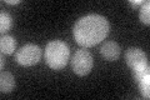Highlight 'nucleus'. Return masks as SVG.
Instances as JSON below:
<instances>
[{
    "label": "nucleus",
    "mask_w": 150,
    "mask_h": 100,
    "mask_svg": "<svg viewBox=\"0 0 150 100\" xmlns=\"http://www.w3.org/2000/svg\"><path fill=\"white\" fill-rule=\"evenodd\" d=\"M109 30L110 26L106 18L98 14H90L80 18L75 23L73 34L80 46L91 48L104 40L109 34Z\"/></svg>",
    "instance_id": "f257e3e1"
},
{
    "label": "nucleus",
    "mask_w": 150,
    "mask_h": 100,
    "mask_svg": "<svg viewBox=\"0 0 150 100\" xmlns=\"http://www.w3.org/2000/svg\"><path fill=\"white\" fill-rule=\"evenodd\" d=\"M70 56L69 46L62 40H53L45 48V61L49 68L60 70L67 66Z\"/></svg>",
    "instance_id": "f03ea898"
},
{
    "label": "nucleus",
    "mask_w": 150,
    "mask_h": 100,
    "mask_svg": "<svg viewBox=\"0 0 150 100\" xmlns=\"http://www.w3.org/2000/svg\"><path fill=\"white\" fill-rule=\"evenodd\" d=\"M94 65V59L91 54L85 49H80L75 51L71 59V68L74 73L79 77H85L91 71Z\"/></svg>",
    "instance_id": "7ed1b4c3"
},
{
    "label": "nucleus",
    "mask_w": 150,
    "mask_h": 100,
    "mask_svg": "<svg viewBox=\"0 0 150 100\" xmlns=\"http://www.w3.org/2000/svg\"><path fill=\"white\" fill-rule=\"evenodd\" d=\"M15 58L21 66H33L39 63L41 58V49L35 44H25L16 51Z\"/></svg>",
    "instance_id": "20e7f679"
},
{
    "label": "nucleus",
    "mask_w": 150,
    "mask_h": 100,
    "mask_svg": "<svg viewBox=\"0 0 150 100\" xmlns=\"http://www.w3.org/2000/svg\"><path fill=\"white\" fill-rule=\"evenodd\" d=\"M125 61L129 68H135L140 64H148V56L139 48H129L125 53Z\"/></svg>",
    "instance_id": "39448f33"
},
{
    "label": "nucleus",
    "mask_w": 150,
    "mask_h": 100,
    "mask_svg": "<svg viewBox=\"0 0 150 100\" xmlns=\"http://www.w3.org/2000/svg\"><path fill=\"white\" fill-rule=\"evenodd\" d=\"M120 46L115 41H105L100 48V54L101 56L108 61H115L120 56Z\"/></svg>",
    "instance_id": "423d86ee"
},
{
    "label": "nucleus",
    "mask_w": 150,
    "mask_h": 100,
    "mask_svg": "<svg viewBox=\"0 0 150 100\" xmlns=\"http://www.w3.org/2000/svg\"><path fill=\"white\" fill-rule=\"evenodd\" d=\"M15 88V78L8 71H1L0 75V91L3 94L10 93Z\"/></svg>",
    "instance_id": "0eeeda50"
},
{
    "label": "nucleus",
    "mask_w": 150,
    "mask_h": 100,
    "mask_svg": "<svg viewBox=\"0 0 150 100\" xmlns=\"http://www.w3.org/2000/svg\"><path fill=\"white\" fill-rule=\"evenodd\" d=\"M0 49H1L3 54L10 55L16 49V40L10 35H4L0 39Z\"/></svg>",
    "instance_id": "6e6552de"
},
{
    "label": "nucleus",
    "mask_w": 150,
    "mask_h": 100,
    "mask_svg": "<svg viewBox=\"0 0 150 100\" xmlns=\"http://www.w3.org/2000/svg\"><path fill=\"white\" fill-rule=\"evenodd\" d=\"M133 77L135 83H139L142 79L150 77V68H149V63L148 64H140L138 66L133 68Z\"/></svg>",
    "instance_id": "1a4fd4ad"
},
{
    "label": "nucleus",
    "mask_w": 150,
    "mask_h": 100,
    "mask_svg": "<svg viewBox=\"0 0 150 100\" xmlns=\"http://www.w3.org/2000/svg\"><path fill=\"white\" fill-rule=\"evenodd\" d=\"M13 28V18L10 14L8 13H1L0 14V33L5 34Z\"/></svg>",
    "instance_id": "9d476101"
},
{
    "label": "nucleus",
    "mask_w": 150,
    "mask_h": 100,
    "mask_svg": "<svg viewBox=\"0 0 150 100\" xmlns=\"http://www.w3.org/2000/svg\"><path fill=\"white\" fill-rule=\"evenodd\" d=\"M139 19L140 21L145 25L150 24V1H144V4L140 8V13H139Z\"/></svg>",
    "instance_id": "9b49d317"
},
{
    "label": "nucleus",
    "mask_w": 150,
    "mask_h": 100,
    "mask_svg": "<svg viewBox=\"0 0 150 100\" xmlns=\"http://www.w3.org/2000/svg\"><path fill=\"white\" fill-rule=\"evenodd\" d=\"M139 85V89H140V93L145 99H149L150 98V77H146L142 79L140 82L138 83Z\"/></svg>",
    "instance_id": "f8f14e48"
},
{
    "label": "nucleus",
    "mask_w": 150,
    "mask_h": 100,
    "mask_svg": "<svg viewBox=\"0 0 150 100\" xmlns=\"http://www.w3.org/2000/svg\"><path fill=\"white\" fill-rule=\"evenodd\" d=\"M129 4H130L131 6L137 8V6H139V5H143V4H144V1H143V0H135V1H133V0H130V1H129Z\"/></svg>",
    "instance_id": "ddd939ff"
},
{
    "label": "nucleus",
    "mask_w": 150,
    "mask_h": 100,
    "mask_svg": "<svg viewBox=\"0 0 150 100\" xmlns=\"http://www.w3.org/2000/svg\"><path fill=\"white\" fill-rule=\"evenodd\" d=\"M6 4H10V5H16V4H20V0H5Z\"/></svg>",
    "instance_id": "4468645a"
},
{
    "label": "nucleus",
    "mask_w": 150,
    "mask_h": 100,
    "mask_svg": "<svg viewBox=\"0 0 150 100\" xmlns=\"http://www.w3.org/2000/svg\"><path fill=\"white\" fill-rule=\"evenodd\" d=\"M0 65H1V69H4V59H3V56L0 58Z\"/></svg>",
    "instance_id": "2eb2a0df"
}]
</instances>
